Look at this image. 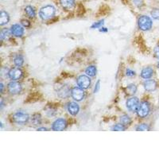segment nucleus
<instances>
[{"label": "nucleus", "mask_w": 159, "mask_h": 159, "mask_svg": "<svg viewBox=\"0 0 159 159\" xmlns=\"http://www.w3.org/2000/svg\"><path fill=\"white\" fill-rule=\"evenodd\" d=\"M103 22H104V21L102 20V21H99V22H96V23H94L92 26H91V28H92V29H97V28H100L102 25H103Z\"/></svg>", "instance_id": "cd10ccee"}, {"label": "nucleus", "mask_w": 159, "mask_h": 159, "mask_svg": "<svg viewBox=\"0 0 159 159\" xmlns=\"http://www.w3.org/2000/svg\"><path fill=\"white\" fill-rule=\"evenodd\" d=\"M11 34H11V30L3 29V30H2V31H1L0 37H1V39L4 40V39H6V38H7Z\"/></svg>", "instance_id": "b1692460"}, {"label": "nucleus", "mask_w": 159, "mask_h": 159, "mask_svg": "<svg viewBox=\"0 0 159 159\" xmlns=\"http://www.w3.org/2000/svg\"><path fill=\"white\" fill-rule=\"evenodd\" d=\"M154 57H155L157 59H159V45H157L155 48H154Z\"/></svg>", "instance_id": "7c9ffc66"}, {"label": "nucleus", "mask_w": 159, "mask_h": 159, "mask_svg": "<svg viewBox=\"0 0 159 159\" xmlns=\"http://www.w3.org/2000/svg\"><path fill=\"white\" fill-rule=\"evenodd\" d=\"M11 31L12 35H14L15 37H18V38H21L23 36L24 32H25L23 26L19 24H14L11 26Z\"/></svg>", "instance_id": "9d476101"}, {"label": "nucleus", "mask_w": 159, "mask_h": 159, "mask_svg": "<svg viewBox=\"0 0 159 159\" xmlns=\"http://www.w3.org/2000/svg\"><path fill=\"white\" fill-rule=\"evenodd\" d=\"M25 12L30 18H34L36 16V11L31 6H27L25 8Z\"/></svg>", "instance_id": "4be33fe9"}, {"label": "nucleus", "mask_w": 159, "mask_h": 159, "mask_svg": "<svg viewBox=\"0 0 159 159\" xmlns=\"http://www.w3.org/2000/svg\"><path fill=\"white\" fill-rule=\"evenodd\" d=\"M150 127H149L148 125L146 124V123H142V124H139V126L136 127V130H141V131H143V130H150Z\"/></svg>", "instance_id": "393cba45"}, {"label": "nucleus", "mask_w": 159, "mask_h": 159, "mask_svg": "<svg viewBox=\"0 0 159 159\" xmlns=\"http://www.w3.org/2000/svg\"><path fill=\"white\" fill-rule=\"evenodd\" d=\"M157 67L158 68V69H159V63H157Z\"/></svg>", "instance_id": "f704fd0d"}, {"label": "nucleus", "mask_w": 159, "mask_h": 159, "mask_svg": "<svg viewBox=\"0 0 159 159\" xmlns=\"http://www.w3.org/2000/svg\"><path fill=\"white\" fill-rule=\"evenodd\" d=\"M21 23H22V26H23V27H25V28L30 27V26L31 25L30 22L28 20H25V19L22 20V21H21Z\"/></svg>", "instance_id": "c85d7f7f"}, {"label": "nucleus", "mask_w": 159, "mask_h": 159, "mask_svg": "<svg viewBox=\"0 0 159 159\" xmlns=\"http://www.w3.org/2000/svg\"><path fill=\"white\" fill-rule=\"evenodd\" d=\"M22 76V71L19 68H13L8 72V76L12 80H18Z\"/></svg>", "instance_id": "9b49d317"}, {"label": "nucleus", "mask_w": 159, "mask_h": 159, "mask_svg": "<svg viewBox=\"0 0 159 159\" xmlns=\"http://www.w3.org/2000/svg\"><path fill=\"white\" fill-rule=\"evenodd\" d=\"M10 21V15L7 11H2L0 12V25H7Z\"/></svg>", "instance_id": "dca6fc26"}, {"label": "nucleus", "mask_w": 159, "mask_h": 159, "mask_svg": "<svg viewBox=\"0 0 159 159\" xmlns=\"http://www.w3.org/2000/svg\"><path fill=\"white\" fill-rule=\"evenodd\" d=\"M71 96L76 101H81L85 96L84 89L80 87H74L71 90Z\"/></svg>", "instance_id": "39448f33"}, {"label": "nucleus", "mask_w": 159, "mask_h": 159, "mask_svg": "<svg viewBox=\"0 0 159 159\" xmlns=\"http://www.w3.org/2000/svg\"><path fill=\"white\" fill-rule=\"evenodd\" d=\"M67 127V122L64 119H56L52 125V129L53 130H64Z\"/></svg>", "instance_id": "1a4fd4ad"}, {"label": "nucleus", "mask_w": 159, "mask_h": 159, "mask_svg": "<svg viewBox=\"0 0 159 159\" xmlns=\"http://www.w3.org/2000/svg\"><path fill=\"white\" fill-rule=\"evenodd\" d=\"M126 75L127 76H135V72L130 69H127V71H126Z\"/></svg>", "instance_id": "c756f323"}, {"label": "nucleus", "mask_w": 159, "mask_h": 159, "mask_svg": "<svg viewBox=\"0 0 159 159\" xmlns=\"http://www.w3.org/2000/svg\"><path fill=\"white\" fill-rule=\"evenodd\" d=\"M150 15L154 19L159 20V9L154 8V9L152 10L151 12H150Z\"/></svg>", "instance_id": "a878e982"}, {"label": "nucleus", "mask_w": 159, "mask_h": 159, "mask_svg": "<svg viewBox=\"0 0 159 159\" xmlns=\"http://www.w3.org/2000/svg\"><path fill=\"white\" fill-rule=\"evenodd\" d=\"M60 3L65 9H72L75 5V0H60Z\"/></svg>", "instance_id": "f3484780"}, {"label": "nucleus", "mask_w": 159, "mask_h": 159, "mask_svg": "<svg viewBox=\"0 0 159 159\" xmlns=\"http://www.w3.org/2000/svg\"><path fill=\"white\" fill-rule=\"evenodd\" d=\"M67 107L68 111H69V114L72 115V116H76L80 111L79 105L76 103H75V102H70V103H69Z\"/></svg>", "instance_id": "4468645a"}, {"label": "nucleus", "mask_w": 159, "mask_h": 159, "mask_svg": "<svg viewBox=\"0 0 159 159\" xmlns=\"http://www.w3.org/2000/svg\"><path fill=\"white\" fill-rule=\"evenodd\" d=\"M3 92V84L1 83V93H2Z\"/></svg>", "instance_id": "72a5a7b5"}, {"label": "nucleus", "mask_w": 159, "mask_h": 159, "mask_svg": "<svg viewBox=\"0 0 159 159\" xmlns=\"http://www.w3.org/2000/svg\"><path fill=\"white\" fill-rule=\"evenodd\" d=\"M31 122L34 126L41 124L42 123V116H41V115L38 114V113L33 115L32 117H31Z\"/></svg>", "instance_id": "aec40b11"}, {"label": "nucleus", "mask_w": 159, "mask_h": 159, "mask_svg": "<svg viewBox=\"0 0 159 159\" xmlns=\"http://www.w3.org/2000/svg\"><path fill=\"white\" fill-rule=\"evenodd\" d=\"M30 116L27 113L23 111H17L13 115V121L18 124L22 125L29 121Z\"/></svg>", "instance_id": "20e7f679"}, {"label": "nucleus", "mask_w": 159, "mask_h": 159, "mask_svg": "<svg viewBox=\"0 0 159 159\" xmlns=\"http://www.w3.org/2000/svg\"><path fill=\"white\" fill-rule=\"evenodd\" d=\"M56 14V9L52 5H46L41 8L39 12L40 18L44 21L49 20L55 16Z\"/></svg>", "instance_id": "f257e3e1"}, {"label": "nucleus", "mask_w": 159, "mask_h": 159, "mask_svg": "<svg viewBox=\"0 0 159 159\" xmlns=\"http://www.w3.org/2000/svg\"><path fill=\"white\" fill-rule=\"evenodd\" d=\"M120 123L124 125L125 127H128V126H130L131 124L132 120L129 116H127V115H123V116H122L120 117Z\"/></svg>", "instance_id": "a211bd4d"}, {"label": "nucleus", "mask_w": 159, "mask_h": 159, "mask_svg": "<svg viewBox=\"0 0 159 159\" xmlns=\"http://www.w3.org/2000/svg\"><path fill=\"white\" fill-rule=\"evenodd\" d=\"M7 89L8 92L11 95H17L18 93H20L21 91H22V86H21V84L20 83L15 81V80H13V81L10 82L8 84Z\"/></svg>", "instance_id": "0eeeda50"}, {"label": "nucleus", "mask_w": 159, "mask_h": 159, "mask_svg": "<svg viewBox=\"0 0 159 159\" xmlns=\"http://www.w3.org/2000/svg\"><path fill=\"white\" fill-rule=\"evenodd\" d=\"M99 88H100V81H99V80H98V81L96 82V85H95L94 93H96V92H98V91L99 90Z\"/></svg>", "instance_id": "2f4dec72"}, {"label": "nucleus", "mask_w": 159, "mask_h": 159, "mask_svg": "<svg viewBox=\"0 0 159 159\" xmlns=\"http://www.w3.org/2000/svg\"><path fill=\"white\" fill-rule=\"evenodd\" d=\"M127 128V127H125L123 124H116L115 125L114 127H112L111 130H117V131H119V130H125Z\"/></svg>", "instance_id": "bb28decb"}, {"label": "nucleus", "mask_w": 159, "mask_h": 159, "mask_svg": "<svg viewBox=\"0 0 159 159\" xmlns=\"http://www.w3.org/2000/svg\"><path fill=\"white\" fill-rule=\"evenodd\" d=\"M154 75V69L151 67H146L142 70L141 72V77L143 79H150Z\"/></svg>", "instance_id": "2eb2a0df"}, {"label": "nucleus", "mask_w": 159, "mask_h": 159, "mask_svg": "<svg viewBox=\"0 0 159 159\" xmlns=\"http://www.w3.org/2000/svg\"><path fill=\"white\" fill-rule=\"evenodd\" d=\"M136 92H137V86L134 84H129L127 88H126V93L129 96H133L134 94H135Z\"/></svg>", "instance_id": "6ab92c4d"}, {"label": "nucleus", "mask_w": 159, "mask_h": 159, "mask_svg": "<svg viewBox=\"0 0 159 159\" xmlns=\"http://www.w3.org/2000/svg\"><path fill=\"white\" fill-rule=\"evenodd\" d=\"M48 129L45 127H41V128H38V130H47Z\"/></svg>", "instance_id": "473e14b6"}, {"label": "nucleus", "mask_w": 159, "mask_h": 159, "mask_svg": "<svg viewBox=\"0 0 159 159\" xmlns=\"http://www.w3.org/2000/svg\"><path fill=\"white\" fill-rule=\"evenodd\" d=\"M137 115L140 118L147 117L150 112V104L147 101H143L139 104L137 110Z\"/></svg>", "instance_id": "7ed1b4c3"}, {"label": "nucleus", "mask_w": 159, "mask_h": 159, "mask_svg": "<svg viewBox=\"0 0 159 159\" xmlns=\"http://www.w3.org/2000/svg\"><path fill=\"white\" fill-rule=\"evenodd\" d=\"M77 84L83 89H88L91 86V79L89 76L81 75L77 78Z\"/></svg>", "instance_id": "423d86ee"}, {"label": "nucleus", "mask_w": 159, "mask_h": 159, "mask_svg": "<svg viewBox=\"0 0 159 159\" xmlns=\"http://www.w3.org/2000/svg\"><path fill=\"white\" fill-rule=\"evenodd\" d=\"M138 25L141 30L148 31L152 28L153 22L150 17L147 15H142L141 17H139L138 20Z\"/></svg>", "instance_id": "f03ea898"}, {"label": "nucleus", "mask_w": 159, "mask_h": 159, "mask_svg": "<svg viewBox=\"0 0 159 159\" xmlns=\"http://www.w3.org/2000/svg\"><path fill=\"white\" fill-rule=\"evenodd\" d=\"M85 72L89 76H95L96 75V67L94 65H90L86 69Z\"/></svg>", "instance_id": "412c9836"}, {"label": "nucleus", "mask_w": 159, "mask_h": 159, "mask_svg": "<svg viewBox=\"0 0 159 159\" xmlns=\"http://www.w3.org/2000/svg\"><path fill=\"white\" fill-rule=\"evenodd\" d=\"M57 92L58 96L61 98H67L71 94L70 89H69L67 85H61V86L58 87Z\"/></svg>", "instance_id": "ddd939ff"}, {"label": "nucleus", "mask_w": 159, "mask_h": 159, "mask_svg": "<svg viewBox=\"0 0 159 159\" xmlns=\"http://www.w3.org/2000/svg\"><path fill=\"white\" fill-rule=\"evenodd\" d=\"M14 64L16 65L17 67H21L24 64V58L21 55H18L14 58Z\"/></svg>", "instance_id": "5701e85b"}, {"label": "nucleus", "mask_w": 159, "mask_h": 159, "mask_svg": "<svg viewBox=\"0 0 159 159\" xmlns=\"http://www.w3.org/2000/svg\"><path fill=\"white\" fill-rule=\"evenodd\" d=\"M127 107L130 111L131 112H136L138 110L139 104V99L137 97H131L130 99H127Z\"/></svg>", "instance_id": "6e6552de"}, {"label": "nucleus", "mask_w": 159, "mask_h": 159, "mask_svg": "<svg viewBox=\"0 0 159 159\" xmlns=\"http://www.w3.org/2000/svg\"><path fill=\"white\" fill-rule=\"evenodd\" d=\"M143 87H144L145 90L147 92H153L157 89V83L154 80H147L143 83Z\"/></svg>", "instance_id": "f8f14e48"}]
</instances>
